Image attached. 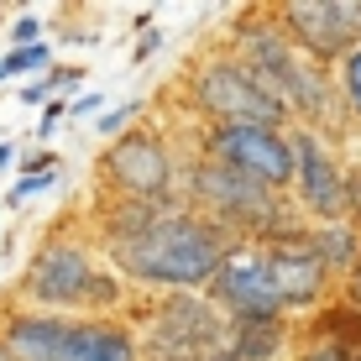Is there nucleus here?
<instances>
[{
  "label": "nucleus",
  "instance_id": "f257e3e1",
  "mask_svg": "<svg viewBox=\"0 0 361 361\" xmlns=\"http://www.w3.org/2000/svg\"><path fill=\"white\" fill-rule=\"evenodd\" d=\"M231 246L235 241L215 220L178 209V215L157 220L147 235L121 241V246H99V252H105L110 272H121L131 283V293L157 298V293H204L220 262L231 257Z\"/></svg>",
  "mask_w": 361,
  "mask_h": 361
},
{
  "label": "nucleus",
  "instance_id": "f03ea898",
  "mask_svg": "<svg viewBox=\"0 0 361 361\" xmlns=\"http://www.w3.org/2000/svg\"><path fill=\"white\" fill-rule=\"evenodd\" d=\"M178 194L189 199L194 215L215 220L231 241H246V246H272L283 235L304 231L288 194H272L262 183H252L246 173L194 157V152H178Z\"/></svg>",
  "mask_w": 361,
  "mask_h": 361
},
{
  "label": "nucleus",
  "instance_id": "7ed1b4c3",
  "mask_svg": "<svg viewBox=\"0 0 361 361\" xmlns=\"http://www.w3.org/2000/svg\"><path fill=\"white\" fill-rule=\"evenodd\" d=\"M183 94H189V116H199V126H267V131L293 126L283 99H272L262 90V79L246 63H235L226 47L189 68Z\"/></svg>",
  "mask_w": 361,
  "mask_h": 361
},
{
  "label": "nucleus",
  "instance_id": "20e7f679",
  "mask_svg": "<svg viewBox=\"0 0 361 361\" xmlns=\"http://www.w3.org/2000/svg\"><path fill=\"white\" fill-rule=\"evenodd\" d=\"M94 272H99V252H94L90 235H68L63 226H53L42 241H37V252L27 257L16 288H11V304L79 319L84 288H90Z\"/></svg>",
  "mask_w": 361,
  "mask_h": 361
},
{
  "label": "nucleus",
  "instance_id": "39448f33",
  "mask_svg": "<svg viewBox=\"0 0 361 361\" xmlns=\"http://www.w3.org/2000/svg\"><path fill=\"white\" fill-rule=\"evenodd\" d=\"M142 361H204L226 345V314L204 293H157L142 298Z\"/></svg>",
  "mask_w": 361,
  "mask_h": 361
},
{
  "label": "nucleus",
  "instance_id": "423d86ee",
  "mask_svg": "<svg viewBox=\"0 0 361 361\" xmlns=\"http://www.w3.org/2000/svg\"><path fill=\"white\" fill-rule=\"evenodd\" d=\"M99 183L116 199H168V194H178V147H173V136L163 126L136 121L99 157Z\"/></svg>",
  "mask_w": 361,
  "mask_h": 361
},
{
  "label": "nucleus",
  "instance_id": "0eeeda50",
  "mask_svg": "<svg viewBox=\"0 0 361 361\" xmlns=\"http://www.w3.org/2000/svg\"><path fill=\"white\" fill-rule=\"evenodd\" d=\"M189 152L246 173L252 183H262V189H272V194L293 189V142H288V131H267V126H194Z\"/></svg>",
  "mask_w": 361,
  "mask_h": 361
},
{
  "label": "nucleus",
  "instance_id": "6e6552de",
  "mask_svg": "<svg viewBox=\"0 0 361 361\" xmlns=\"http://www.w3.org/2000/svg\"><path fill=\"white\" fill-rule=\"evenodd\" d=\"M293 142V189L288 204L298 209L304 226H325V220H345V157L341 142L309 131V126H288Z\"/></svg>",
  "mask_w": 361,
  "mask_h": 361
},
{
  "label": "nucleus",
  "instance_id": "1a4fd4ad",
  "mask_svg": "<svg viewBox=\"0 0 361 361\" xmlns=\"http://www.w3.org/2000/svg\"><path fill=\"white\" fill-rule=\"evenodd\" d=\"M272 16L293 53L319 68H335L361 42V0H283L272 6Z\"/></svg>",
  "mask_w": 361,
  "mask_h": 361
},
{
  "label": "nucleus",
  "instance_id": "9d476101",
  "mask_svg": "<svg viewBox=\"0 0 361 361\" xmlns=\"http://www.w3.org/2000/svg\"><path fill=\"white\" fill-rule=\"evenodd\" d=\"M304 231H309V226H304ZM304 231H293V235H283V241L262 246L267 283H272V293H278V304H283V314H288V319L325 309L330 298H335V288H341V283L325 272V262L309 252Z\"/></svg>",
  "mask_w": 361,
  "mask_h": 361
},
{
  "label": "nucleus",
  "instance_id": "9b49d317",
  "mask_svg": "<svg viewBox=\"0 0 361 361\" xmlns=\"http://www.w3.org/2000/svg\"><path fill=\"white\" fill-rule=\"evenodd\" d=\"M204 298H209L226 319H272V314H283L278 293H272V283H267L262 246H246V241L231 246V257L220 262L215 278H209Z\"/></svg>",
  "mask_w": 361,
  "mask_h": 361
},
{
  "label": "nucleus",
  "instance_id": "f8f14e48",
  "mask_svg": "<svg viewBox=\"0 0 361 361\" xmlns=\"http://www.w3.org/2000/svg\"><path fill=\"white\" fill-rule=\"evenodd\" d=\"M226 53L235 58V63L252 68L272 99H283V73L293 68L298 53H293L288 37H283L272 6H246L241 16H235V27H231V37H226ZM283 110H288V105H283Z\"/></svg>",
  "mask_w": 361,
  "mask_h": 361
},
{
  "label": "nucleus",
  "instance_id": "ddd939ff",
  "mask_svg": "<svg viewBox=\"0 0 361 361\" xmlns=\"http://www.w3.org/2000/svg\"><path fill=\"white\" fill-rule=\"evenodd\" d=\"M283 105H288L293 126H309L330 142H341L345 131V110H341V94H335V79L330 68L309 63V58H293V68L283 73Z\"/></svg>",
  "mask_w": 361,
  "mask_h": 361
},
{
  "label": "nucleus",
  "instance_id": "4468645a",
  "mask_svg": "<svg viewBox=\"0 0 361 361\" xmlns=\"http://www.w3.org/2000/svg\"><path fill=\"white\" fill-rule=\"evenodd\" d=\"M68 325H73V314L6 304L0 309V345L11 351V361H58L63 341H68Z\"/></svg>",
  "mask_w": 361,
  "mask_h": 361
},
{
  "label": "nucleus",
  "instance_id": "2eb2a0df",
  "mask_svg": "<svg viewBox=\"0 0 361 361\" xmlns=\"http://www.w3.org/2000/svg\"><path fill=\"white\" fill-rule=\"evenodd\" d=\"M58 361H142L136 325H126V319H73Z\"/></svg>",
  "mask_w": 361,
  "mask_h": 361
},
{
  "label": "nucleus",
  "instance_id": "dca6fc26",
  "mask_svg": "<svg viewBox=\"0 0 361 361\" xmlns=\"http://www.w3.org/2000/svg\"><path fill=\"white\" fill-rule=\"evenodd\" d=\"M293 319L272 314V319H226V351H235L241 361H288L293 356Z\"/></svg>",
  "mask_w": 361,
  "mask_h": 361
},
{
  "label": "nucleus",
  "instance_id": "f3484780",
  "mask_svg": "<svg viewBox=\"0 0 361 361\" xmlns=\"http://www.w3.org/2000/svg\"><path fill=\"white\" fill-rule=\"evenodd\" d=\"M304 241H309V252L325 262V272H330L335 283H341L345 272L356 267V257H361V231L351 226V220H325V226H309Z\"/></svg>",
  "mask_w": 361,
  "mask_h": 361
},
{
  "label": "nucleus",
  "instance_id": "a211bd4d",
  "mask_svg": "<svg viewBox=\"0 0 361 361\" xmlns=\"http://www.w3.org/2000/svg\"><path fill=\"white\" fill-rule=\"evenodd\" d=\"M131 283L121 278V272H110V267H99L94 278H90V288H84V309H79V319H116L121 309L131 304Z\"/></svg>",
  "mask_w": 361,
  "mask_h": 361
},
{
  "label": "nucleus",
  "instance_id": "6ab92c4d",
  "mask_svg": "<svg viewBox=\"0 0 361 361\" xmlns=\"http://www.w3.org/2000/svg\"><path fill=\"white\" fill-rule=\"evenodd\" d=\"M330 79H335V94H341L345 126L361 131V42H356V47H351V53H345L335 68H330Z\"/></svg>",
  "mask_w": 361,
  "mask_h": 361
},
{
  "label": "nucleus",
  "instance_id": "aec40b11",
  "mask_svg": "<svg viewBox=\"0 0 361 361\" xmlns=\"http://www.w3.org/2000/svg\"><path fill=\"white\" fill-rule=\"evenodd\" d=\"M47 68H53V47H47V42L0 53V84H11V79H42Z\"/></svg>",
  "mask_w": 361,
  "mask_h": 361
},
{
  "label": "nucleus",
  "instance_id": "412c9836",
  "mask_svg": "<svg viewBox=\"0 0 361 361\" xmlns=\"http://www.w3.org/2000/svg\"><path fill=\"white\" fill-rule=\"evenodd\" d=\"M288 361H361V351H356V345H345V341H330V335L304 330Z\"/></svg>",
  "mask_w": 361,
  "mask_h": 361
},
{
  "label": "nucleus",
  "instance_id": "4be33fe9",
  "mask_svg": "<svg viewBox=\"0 0 361 361\" xmlns=\"http://www.w3.org/2000/svg\"><path fill=\"white\" fill-rule=\"evenodd\" d=\"M142 110H147V105H142V99H121V105H116V110H105V116H99V121H94V131H99V136H105V142H116V136H121V131H131V126H136V121H142Z\"/></svg>",
  "mask_w": 361,
  "mask_h": 361
},
{
  "label": "nucleus",
  "instance_id": "5701e85b",
  "mask_svg": "<svg viewBox=\"0 0 361 361\" xmlns=\"http://www.w3.org/2000/svg\"><path fill=\"white\" fill-rule=\"evenodd\" d=\"M53 183H58V173H21V178L6 189V204H11V209H27L32 199H37V194H47Z\"/></svg>",
  "mask_w": 361,
  "mask_h": 361
},
{
  "label": "nucleus",
  "instance_id": "b1692460",
  "mask_svg": "<svg viewBox=\"0 0 361 361\" xmlns=\"http://www.w3.org/2000/svg\"><path fill=\"white\" fill-rule=\"evenodd\" d=\"M37 42H47V21L42 16H16L11 21V47H37Z\"/></svg>",
  "mask_w": 361,
  "mask_h": 361
},
{
  "label": "nucleus",
  "instance_id": "393cba45",
  "mask_svg": "<svg viewBox=\"0 0 361 361\" xmlns=\"http://www.w3.org/2000/svg\"><path fill=\"white\" fill-rule=\"evenodd\" d=\"M345 220L361 231V163H345Z\"/></svg>",
  "mask_w": 361,
  "mask_h": 361
},
{
  "label": "nucleus",
  "instance_id": "a878e982",
  "mask_svg": "<svg viewBox=\"0 0 361 361\" xmlns=\"http://www.w3.org/2000/svg\"><path fill=\"white\" fill-rule=\"evenodd\" d=\"M68 121V99H47L42 105V121H37V142H53V131Z\"/></svg>",
  "mask_w": 361,
  "mask_h": 361
},
{
  "label": "nucleus",
  "instance_id": "bb28decb",
  "mask_svg": "<svg viewBox=\"0 0 361 361\" xmlns=\"http://www.w3.org/2000/svg\"><path fill=\"white\" fill-rule=\"evenodd\" d=\"M99 110H105V94H99V90H84V94H73L68 99V121H99Z\"/></svg>",
  "mask_w": 361,
  "mask_h": 361
},
{
  "label": "nucleus",
  "instance_id": "cd10ccee",
  "mask_svg": "<svg viewBox=\"0 0 361 361\" xmlns=\"http://www.w3.org/2000/svg\"><path fill=\"white\" fill-rule=\"evenodd\" d=\"M16 163H21V173H58V152H47V147H37V152H21Z\"/></svg>",
  "mask_w": 361,
  "mask_h": 361
},
{
  "label": "nucleus",
  "instance_id": "c85d7f7f",
  "mask_svg": "<svg viewBox=\"0 0 361 361\" xmlns=\"http://www.w3.org/2000/svg\"><path fill=\"white\" fill-rule=\"evenodd\" d=\"M335 298H345L351 309H361V257H356V267L341 278V288H335Z\"/></svg>",
  "mask_w": 361,
  "mask_h": 361
},
{
  "label": "nucleus",
  "instance_id": "c756f323",
  "mask_svg": "<svg viewBox=\"0 0 361 361\" xmlns=\"http://www.w3.org/2000/svg\"><path fill=\"white\" fill-rule=\"evenodd\" d=\"M47 99H53V90H47V79H27V84H21V105H27V110H42Z\"/></svg>",
  "mask_w": 361,
  "mask_h": 361
},
{
  "label": "nucleus",
  "instance_id": "7c9ffc66",
  "mask_svg": "<svg viewBox=\"0 0 361 361\" xmlns=\"http://www.w3.org/2000/svg\"><path fill=\"white\" fill-rule=\"evenodd\" d=\"M157 47H163V32H157V27H142V37H136V63H147Z\"/></svg>",
  "mask_w": 361,
  "mask_h": 361
},
{
  "label": "nucleus",
  "instance_id": "2f4dec72",
  "mask_svg": "<svg viewBox=\"0 0 361 361\" xmlns=\"http://www.w3.org/2000/svg\"><path fill=\"white\" fill-rule=\"evenodd\" d=\"M16 157H21V147H16V142H0V173L16 168Z\"/></svg>",
  "mask_w": 361,
  "mask_h": 361
},
{
  "label": "nucleus",
  "instance_id": "473e14b6",
  "mask_svg": "<svg viewBox=\"0 0 361 361\" xmlns=\"http://www.w3.org/2000/svg\"><path fill=\"white\" fill-rule=\"evenodd\" d=\"M204 361H241V356H235V351H226V345H220V351H209Z\"/></svg>",
  "mask_w": 361,
  "mask_h": 361
},
{
  "label": "nucleus",
  "instance_id": "72a5a7b5",
  "mask_svg": "<svg viewBox=\"0 0 361 361\" xmlns=\"http://www.w3.org/2000/svg\"><path fill=\"white\" fill-rule=\"evenodd\" d=\"M0 361H11V351H6V345H0Z\"/></svg>",
  "mask_w": 361,
  "mask_h": 361
}]
</instances>
